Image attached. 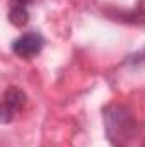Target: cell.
Instances as JSON below:
<instances>
[{
    "label": "cell",
    "mask_w": 145,
    "mask_h": 147,
    "mask_svg": "<svg viewBox=\"0 0 145 147\" xmlns=\"http://www.w3.org/2000/svg\"><path fill=\"white\" fill-rule=\"evenodd\" d=\"M106 134L114 147H125L133 140L135 134V120L126 108L111 105L104 110Z\"/></svg>",
    "instance_id": "6da1fadb"
},
{
    "label": "cell",
    "mask_w": 145,
    "mask_h": 147,
    "mask_svg": "<svg viewBox=\"0 0 145 147\" xmlns=\"http://www.w3.org/2000/svg\"><path fill=\"white\" fill-rule=\"evenodd\" d=\"M26 105V94L17 86H10L0 98V123H10Z\"/></svg>",
    "instance_id": "7a4b0ae2"
},
{
    "label": "cell",
    "mask_w": 145,
    "mask_h": 147,
    "mask_svg": "<svg viewBox=\"0 0 145 147\" xmlns=\"http://www.w3.org/2000/svg\"><path fill=\"white\" fill-rule=\"evenodd\" d=\"M44 46V38L39 31H28L24 34L17 38L12 43V51L24 60H31L36 55H39V51Z\"/></svg>",
    "instance_id": "3957f363"
},
{
    "label": "cell",
    "mask_w": 145,
    "mask_h": 147,
    "mask_svg": "<svg viewBox=\"0 0 145 147\" xmlns=\"http://www.w3.org/2000/svg\"><path fill=\"white\" fill-rule=\"evenodd\" d=\"M34 0H9V21L15 28H22L29 21V7Z\"/></svg>",
    "instance_id": "277c9868"
}]
</instances>
